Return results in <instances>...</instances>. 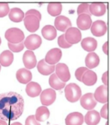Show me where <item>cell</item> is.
<instances>
[{"instance_id":"obj_1","label":"cell","mask_w":110,"mask_h":125,"mask_svg":"<svg viewBox=\"0 0 110 125\" xmlns=\"http://www.w3.org/2000/svg\"><path fill=\"white\" fill-rule=\"evenodd\" d=\"M24 100L22 96L15 92L0 94V119L4 121L17 120L23 112Z\"/></svg>"},{"instance_id":"obj_2","label":"cell","mask_w":110,"mask_h":125,"mask_svg":"<svg viewBox=\"0 0 110 125\" xmlns=\"http://www.w3.org/2000/svg\"><path fill=\"white\" fill-rule=\"evenodd\" d=\"M65 93L66 99L71 103L78 101L82 94L80 87L75 83H70L66 85Z\"/></svg>"},{"instance_id":"obj_3","label":"cell","mask_w":110,"mask_h":125,"mask_svg":"<svg viewBox=\"0 0 110 125\" xmlns=\"http://www.w3.org/2000/svg\"><path fill=\"white\" fill-rule=\"evenodd\" d=\"M5 37L9 43L16 44L22 42L25 38L23 32L18 28L8 29L5 34Z\"/></svg>"},{"instance_id":"obj_4","label":"cell","mask_w":110,"mask_h":125,"mask_svg":"<svg viewBox=\"0 0 110 125\" xmlns=\"http://www.w3.org/2000/svg\"><path fill=\"white\" fill-rule=\"evenodd\" d=\"M66 41L71 44L78 43L81 40V32L77 28L75 27H70L68 28L65 34Z\"/></svg>"},{"instance_id":"obj_5","label":"cell","mask_w":110,"mask_h":125,"mask_svg":"<svg viewBox=\"0 0 110 125\" xmlns=\"http://www.w3.org/2000/svg\"><path fill=\"white\" fill-rule=\"evenodd\" d=\"M40 21L39 18L36 16L28 15L25 16L24 18V25L28 31L31 32H34L39 29Z\"/></svg>"},{"instance_id":"obj_6","label":"cell","mask_w":110,"mask_h":125,"mask_svg":"<svg viewBox=\"0 0 110 125\" xmlns=\"http://www.w3.org/2000/svg\"><path fill=\"white\" fill-rule=\"evenodd\" d=\"M55 91L51 88L47 89L43 91L40 95V100L43 105L49 106L52 104L56 99Z\"/></svg>"},{"instance_id":"obj_7","label":"cell","mask_w":110,"mask_h":125,"mask_svg":"<svg viewBox=\"0 0 110 125\" xmlns=\"http://www.w3.org/2000/svg\"><path fill=\"white\" fill-rule=\"evenodd\" d=\"M42 42V39L39 35L32 34L28 36L25 39L24 45L27 49L34 50L40 47Z\"/></svg>"},{"instance_id":"obj_8","label":"cell","mask_w":110,"mask_h":125,"mask_svg":"<svg viewBox=\"0 0 110 125\" xmlns=\"http://www.w3.org/2000/svg\"><path fill=\"white\" fill-rule=\"evenodd\" d=\"M62 55V51L59 48H53L49 50L46 54L45 62L50 65H54L59 62Z\"/></svg>"},{"instance_id":"obj_9","label":"cell","mask_w":110,"mask_h":125,"mask_svg":"<svg viewBox=\"0 0 110 125\" xmlns=\"http://www.w3.org/2000/svg\"><path fill=\"white\" fill-rule=\"evenodd\" d=\"M55 72L58 78L64 82L68 81L70 78V74L67 65L59 63L56 65Z\"/></svg>"},{"instance_id":"obj_10","label":"cell","mask_w":110,"mask_h":125,"mask_svg":"<svg viewBox=\"0 0 110 125\" xmlns=\"http://www.w3.org/2000/svg\"><path fill=\"white\" fill-rule=\"evenodd\" d=\"M107 30L106 24L104 21L98 20L94 22L91 31L92 34L96 37H99L105 34Z\"/></svg>"},{"instance_id":"obj_11","label":"cell","mask_w":110,"mask_h":125,"mask_svg":"<svg viewBox=\"0 0 110 125\" xmlns=\"http://www.w3.org/2000/svg\"><path fill=\"white\" fill-rule=\"evenodd\" d=\"M80 104L85 109L90 110L94 108L97 104L96 101L95 99L93 94L87 93L81 98Z\"/></svg>"},{"instance_id":"obj_12","label":"cell","mask_w":110,"mask_h":125,"mask_svg":"<svg viewBox=\"0 0 110 125\" xmlns=\"http://www.w3.org/2000/svg\"><path fill=\"white\" fill-rule=\"evenodd\" d=\"M23 62L26 68L32 69L37 64V61L34 52L31 50H27L24 53L23 57Z\"/></svg>"},{"instance_id":"obj_13","label":"cell","mask_w":110,"mask_h":125,"mask_svg":"<svg viewBox=\"0 0 110 125\" xmlns=\"http://www.w3.org/2000/svg\"><path fill=\"white\" fill-rule=\"evenodd\" d=\"M55 26L59 31L65 32L72 26L71 21L67 17L63 16H58L55 19Z\"/></svg>"},{"instance_id":"obj_14","label":"cell","mask_w":110,"mask_h":125,"mask_svg":"<svg viewBox=\"0 0 110 125\" xmlns=\"http://www.w3.org/2000/svg\"><path fill=\"white\" fill-rule=\"evenodd\" d=\"M84 118L83 115L78 112H75L68 115L65 119L66 125H82Z\"/></svg>"},{"instance_id":"obj_15","label":"cell","mask_w":110,"mask_h":125,"mask_svg":"<svg viewBox=\"0 0 110 125\" xmlns=\"http://www.w3.org/2000/svg\"><path fill=\"white\" fill-rule=\"evenodd\" d=\"M92 21L90 16L86 14L79 15L77 21V26L80 30H86L89 29L91 26Z\"/></svg>"},{"instance_id":"obj_16","label":"cell","mask_w":110,"mask_h":125,"mask_svg":"<svg viewBox=\"0 0 110 125\" xmlns=\"http://www.w3.org/2000/svg\"><path fill=\"white\" fill-rule=\"evenodd\" d=\"M94 96L97 101L101 103L108 101V88L106 85H102L99 87L95 92Z\"/></svg>"},{"instance_id":"obj_17","label":"cell","mask_w":110,"mask_h":125,"mask_svg":"<svg viewBox=\"0 0 110 125\" xmlns=\"http://www.w3.org/2000/svg\"><path fill=\"white\" fill-rule=\"evenodd\" d=\"M89 10L91 14L100 17L105 14L106 10L105 5L102 3H93L89 5Z\"/></svg>"},{"instance_id":"obj_18","label":"cell","mask_w":110,"mask_h":125,"mask_svg":"<svg viewBox=\"0 0 110 125\" xmlns=\"http://www.w3.org/2000/svg\"><path fill=\"white\" fill-rule=\"evenodd\" d=\"M16 75L18 81L23 84L28 83L31 81L32 79V73L25 68L19 69L17 71Z\"/></svg>"},{"instance_id":"obj_19","label":"cell","mask_w":110,"mask_h":125,"mask_svg":"<svg viewBox=\"0 0 110 125\" xmlns=\"http://www.w3.org/2000/svg\"><path fill=\"white\" fill-rule=\"evenodd\" d=\"M55 67V65L47 64L44 59L39 61L37 65L38 71L41 74L44 75H49L54 72Z\"/></svg>"},{"instance_id":"obj_20","label":"cell","mask_w":110,"mask_h":125,"mask_svg":"<svg viewBox=\"0 0 110 125\" xmlns=\"http://www.w3.org/2000/svg\"><path fill=\"white\" fill-rule=\"evenodd\" d=\"M100 118L99 113L93 110L88 112L85 117V120L88 125H97L99 123Z\"/></svg>"},{"instance_id":"obj_21","label":"cell","mask_w":110,"mask_h":125,"mask_svg":"<svg viewBox=\"0 0 110 125\" xmlns=\"http://www.w3.org/2000/svg\"><path fill=\"white\" fill-rule=\"evenodd\" d=\"M26 91V93L29 96L34 97L39 95L42 89L39 83L32 82L27 84Z\"/></svg>"},{"instance_id":"obj_22","label":"cell","mask_w":110,"mask_h":125,"mask_svg":"<svg viewBox=\"0 0 110 125\" xmlns=\"http://www.w3.org/2000/svg\"><path fill=\"white\" fill-rule=\"evenodd\" d=\"M97 80V76L92 71L88 70L84 73L82 79V82L87 86H92L95 84Z\"/></svg>"},{"instance_id":"obj_23","label":"cell","mask_w":110,"mask_h":125,"mask_svg":"<svg viewBox=\"0 0 110 125\" xmlns=\"http://www.w3.org/2000/svg\"><path fill=\"white\" fill-rule=\"evenodd\" d=\"M99 62V57L94 52L88 53L86 58V65L90 69L95 68L98 65Z\"/></svg>"},{"instance_id":"obj_24","label":"cell","mask_w":110,"mask_h":125,"mask_svg":"<svg viewBox=\"0 0 110 125\" xmlns=\"http://www.w3.org/2000/svg\"><path fill=\"white\" fill-rule=\"evenodd\" d=\"M82 48L88 52L94 51L97 46V42L94 38L87 37L83 39L81 43Z\"/></svg>"},{"instance_id":"obj_25","label":"cell","mask_w":110,"mask_h":125,"mask_svg":"<svg viewBox=\"0 0 110 125\" xmlns=\"http://www.w3.org/2000/svg\"><path fill=\"white\" fill-rule=\"evenodd\" d=\"M41 33L45 39L48 40H53L56 38L57 33L55 27L51 25H47L42 29Z\"/></svg>"},{"instance_id":"obj_26","label":"cell","mask_w":110,"mask_h":125,"mask_svg":"<svg viewBox=\"0 0 110 125\" xmlns=\"http://www.w3.org/2000/svg\"><path fill=\"white\" fill-rule=\"evenodd\" d=\"M14 60V55L9 50H5L0 55V63L2 66L7 67L11 65Z\"/></svg>"},{"instance_id":"obj_27","label":"cell","mask_w":110,"mask_h":125,"mask_svg":"<svg viewBox=\"0 0 110 125\" xmlns=\"http://www.w3.org/2000/svg\"><path fill=\"white\" fill-rule=\"evenodd\" d=\"M10 20L15 22H20L22 21L24 17L23 12L18 8L11 9L9 14Z\"/></svg>"},{"instance_id":"obj_28","label":"cell","mask_w":110,"mask_h":125,"mask_svg":"<svg viewBox=\"0 0 110 125\" xmlns=\"http://www.w3.org/2000/svg\"><path fill=\"white\" fill-rule=\"evenodd\" d=\"M50 112L46 107L42 106L38 108L36 110L35 117L37 121L44 122L49 118Z\"/></svg>"},{"instance_id":"obj_29","label":"cell","mask_w":110,"mask_h":125,"mask_svg":"<svg viewBox=\"0 0 110 125\" xmlns=\"http://www.w3.org/2000/svg\"><path fill=\"white\" fill-rule=\"evenodd\" d=\"M49 82L51 87L56 90L62 89L66 85L65 83L60 80L55 73H53L50 76Z\"/></svg>"},{"instance_id":"obj_30","label":"cell","mask_w":110,"mask_h":125,"mask_svg":"<svg viewBox=\"0 0 110 125\" xmlns=\"http://www.w3.org/2000/svg\"><path fill=\"white\" fill-rule=\"evenodd\" d=\"M47 11L51 16L55 17L61 13L62 5L60 3H50L47 6Z\"/></svg>"},{"instance_id":"obj_31","label":"cell","mask_w":110,"mask_h":125,"mask_svg":"<svg viewBox=\"0 0 110 125\" xmlns=\"http://www.w3.org/2000/svg\"><path fill=\"white\" fill-rule=\"evenodd\" d=\"M89 5L88 4L82 3L78 6L77 9V13L78 15L81 14H86L91 16L89 10Z\"/></svg>"},{"instance_id":"obj_32","label":"cell","mask_w":110,"mask_h":125,"mask_svg":"<svg viewBox=\"0 0 110 125\" xmlns=\"http://www.w3.org/2000/svg\"><path fill=\"white\" fill-rule=\"evenodd\" d=\"M8 46L9 48L12 51L14 52H21L24 48V45L22 42L14 44L10 43H8Z\"/></svg>"},{"instance_id":"obj_33","label":"cell","mask_w":110,"mask_h":125,"mask_svg":"<svg viewBox=\"0 0 110 125\" xmlns=\"http://www.w3.org/2000/svg\"><path fill=\"white\" fill-rule=\"evenodd\" d=\"M58 43L59 47L62 48H68L72 46V45L69 44L66 41L65 38V34H62L58 37Z\"/></svg>"},{"instance_id":"obj_34","label":"cell","mask_w":110,"mask_h":125,"mask_svg":"<svg viewBox=\"0 0 110 125\" xmlns=\"http://www.w3.org/2000/svg\"><path fill=\"white\" fill-rule=\"evenodd\" d=\"M10 11V8L8 3H0V18L5 17Z\"/></svg>"},{"instance_id":"obj_35","label":"cell","mask_w":110,"mask_h":125,"mask_svg":"<svg viewBox=\"0 0 110 125\" xmlns=\"http://www.w3.org/2000/svg\"><path fill=\"white\" fill-rule=\"evenodd\" d=\"M88 68L85 67H81L79 68L75 72L76 77L77 80L79 81H82V79L84 74L88 70Z\"/></svg>"},{"instance_id":"obj_36","label":"cell","mask_w":110,"mask_h":125,"mask_svg":"<svg viewBox=\"0 0 110 125\" xmlns=\"http://www.w3.org/2000/svg\"><path fill=\"white\" fill-rule=\"evenodd\" d=\"M25 125H41L37 121L34 115H30L26 119Z\"/></svg>"},{"instance_id":"obj_37","label":"cell","mask_w":110,"mask_h":125,"mask_svg":"<svg viewBox=\"0 0 110 125\" xmlns=\"http://www.w3.org/2000/svg\"><path fill=\"white\" fill-rule=\"evenodd\" d=\"M32 15L36 16L38 17L39 20H41V15L40 13L39 12V11L35 9H32L27 11L26 14L25 16L28 15Z\"/></svg>"},{"instance_id":"obj_38","label":"cell","mask_w":110,"mask_h":125,"mask_svg":"<svg viewBox=\"0 0 110 125\" xmlns=\"http://www.w3.org/2000/svg\"><path fill=\"white\" fill-rule=\"evenodd\" d=\"M101 115L104 118H108V108L107 104L104 105L100 111Z\"/></svg>"},{"instance_id":"obj_39","label":"cell","mask_w":110,"mask_h":125,"mask_svg":"<svg viewBox=\"0 0 110 125\" xmlns=\"http://www.w3.org/2000/svg\"><path fill=\"white\" fill-rule=\"evenodd\" d=\"M108 72H105L103 74L102 76V81L103 83L106 86L108 84Z\"/></svg>"},{"instance_id":"obj_40","label":"cell","mask_w":110,"mask_h":125,"mask_svg":"<svg viewBox=\"0 0 110 125\" xmlns=\"http://www.w3.org/2000/svg\"><path fill=\"white\" fill-rule=\"evenodd\" d=\"M103 50L104 53L106 54L108 53V42H106L105 43L103 46Z\"/></svg>"},{"instance_id":"obj_41","label":"cell","mask_w":110,"mask_h":125,"mask_svg":"<svg viewBox=\"0 0 110 125\" xmlns=\"http://www.w3.org/2000/svg\"><path fill=\"white\" fill-rule=\"evenodd\" d=\"M0 125H8L6 122L1 119H0Z\"/></svg>"},{"instance_id":"obj_42","label":"cell","mask_w":110,"mask_h":125,"mask_svg":"<svg viewBox=\"0 0 110 125\" xmlns=\"http://www.w3.org/2000/svg\"><path fill=\"white\" fill-rule=\"evenodd\" d=\"M11 125H22V124L19 122H15L11 124Z\"/></svg>"},{"instance_id":"obj_43","label":"cell","mask_w":110,"mask_h":125,"mask_svg":"<svg viewBox=\"0 0 110 125\" xmlns=\"http://www.w3.org/2000/svg\"><path fill=\"white\" fill-rule=\"evenodd\" d=\"M1 39L0 38V45L1 44Z\"/></svg>"},{"instance_id":"obj_44","label":"cell","mask_w":110,"mask_h":125,"mask_svg":"<svg viewBox=\"0 0 110 125\" xmlns=\"http://www.w3.org/2000/svg\"><path fill=\"white\" fill-rule=\"evenodd\" d=\"M1 68V66L0 65V71Z\"/></svg>"},{"instance_id":"obj_45","label":"cell","mask_w":110,"mask_h":125,"mask_svg":"<svg viewBox=\"0 0 110 125\" xmlns=\"http://www.w3.org/2000/svg\"><path fill=\"white\" fill-rule=\"evenodd\" d=\"M106 125H108V124H107V123L106 124Z\"/></svg>"},{"instance_id":"obj_46","label":"cell","mask_w":110,"mask_h":125,"mask_svg":"<svg viewBox=\"0 0 110 125\" xmlns=\"http://www.w3.org/2000/svg\"></svg>"}]
</instances>
